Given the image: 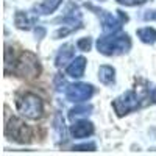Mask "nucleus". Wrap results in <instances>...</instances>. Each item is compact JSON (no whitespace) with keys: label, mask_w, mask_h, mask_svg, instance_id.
<instances>
[{"label":"nucleus","mask_w":156,"mask_h":156,"mask_svg":"<svg viewBox=\"0 0 156 156\" xmlns=\"http://www.w3.org/2000/svg\"><path fill=\"white\" fill-rule=\"evenodd\" d=\"M92 105H76L75 108H72L69 111V119L72 122L78 120V119H84V117H87L90 112H92Z\"/></svg>","instance_id":"obj_14"},{"label":"nucleus","mask_w":156,"mask_h":156,"mask_svg":"<svg viewBox=\"0 0 156 156\" xmlns=\"http://www.w3.org/2000/svg\"><path fill=\"white\" fill-rule=\"evenodd\" d=\"M5 136L17 144H30L33 133L31 128L19 117H11L5 125Z\"/></svg>","instance_id":"obj_5"},{"label":"nucleus","mask_w":156,"mask_h":156,"mask_svg":"<svg viewBox=\"0 0 156 156\" xmlns=\"http://www.w3.org/2000/svg\"><path fill=\"white\" fill-rule=\"evenodd\" d=\"M92 11H95V14L100 17V20H101V30H103V33L105 34H112V33H117L120 28H122V23L125 22L122 17H120V14H119V19H117L115 16H112L111 12H108V11H105V9H100V8H95V6H92V5H87Z\"/></svg>","instance_id":"obj_6"},{"label":"nucleus","mask_w":156,"mask_h":156,"mask_svg":"<svg viewBox=\"0 0 156 156\" xmlns=\"http://www.w3.org/2000/svg\"><path fill=\"white\" fill-rule=\"evenodd\" d=\"M150 2V0H117V3L125 5V6H139V5H144Z\"/></svg>","instance_id":"obj_19"},{"label":"nucleus","mask_w":156,"mask_h":156,"mask_svg":"<svg viewBox=\"0 0 156 156\" xmlns=\"http://www.w3.org/2000/svg\"><path fill=\"white\" fill-rule=\"evenodd\" d=\"M61 3H62V0H44L41 5H36L33 9L36 11V14H39V16H47V14L55 12L59 8Z\"/></svg>","instance_id":"obj_11"},{"label":"nucleus","mask_w":156,"mask_h":156,"mask_svg":"<svg viewBox=\"0 0 156 156\" xmlns=\"http://www.w3.org/2000/svg\"><path fill=\"white\" fill-rule=\"evenodd\" d=\"M14 73L25 80H33L41 73V62L33 51H22L16 61Z\"/></svg>","instance_id":"obj_4"},{"label":"nucleus","mask_w":156,"mask_h":156,"mask_svg":"<svg viewBox=\"0 0 156 156\" xmlns=\"http://www.w3.org/2000/svg\"><path fill=\"white\" fill-rule=\"evenodd\" d=\"M70 134L72 137L75 139H83V137H87L90 134H94V123L89 122L86 119H81L75 122L72 126H70Z\"/></svg>","instance_id":"obj_8"},{"label":"nucleus","mask_w":156,"mask_h":156,"mask_svg":"<svg viewBox=\"0 0 156 156\" xmlns=\"http://www.w3.org/2000/svg\"><path fill=\"white\" fill-rule=\"evenodd\" d=\"M147 105H153L151 87L147 84H139L133 90H126V92H123L112 101V108L119 117H123Z\"/></svg>","instance_id":"obj_1"},{"label":"nucleus","mask_w":156,"mask_h":156,"mask_svg":"<svg viewBox=\"0 0 156 156\" xmlns=\"http://www.w3.org/2000/svg\"><path fill=\"white\" fill-rule=\"evenodd\" d=\"M64 92H66V98L69 101L80 103L89 100L94 95V86L87 83H73V84H67Z\"/></svg>","instance_id":"obj_7"},{"label":"nucleus","mask_w":156,"mask_h":156,"mask_svg":"<svg viewBox=\"0 0 156 156\" xmlns=\"http://www.w3.org/2000/svg\"><path fill=\"white\" fill-rule=\"evenodd\" d=\"M75 56V47L73 44H64L55 56V64L56 67H66Z\"/></svg>","instance_id":"obj_9"},{"label":"nucleus","mask_w":156,"mask_h":156,"mask_svg":"<svg viewBox=\"0 0 156 156\" xmlns=\"http://www.w3.org/2000/svg\"><path fill=\"white\" fill-rule=\"evenodd\" d=\"M86 64L87 61L84 56H76L69 62V66L66 67V73L72 78H81L86 70Z\"/></svg>","instance_id":"obj_10"},{"label":"nucleus","mask_w":156,"mask_h":156,"mask_svg":"<svg viewBox=\"0 0 156 156\" xmlns=\"http://www.w3.org/2000/svg\"><path fill=\"white\" fill-rule=\"evenodd\" d=\"M131 48V39L126 33H112V34H103L97 41V50L105 56H117L128 53Z\"/></svg>","instance_id":"obj_2"},{"label":"nucleus","mask_w":156,"mask_h":156,"mask_svg":"<svg viewBox=\"0 0 156 156\" xmlns=\"http://www.w3.org/2000/svg\"><path fill=\"white\" fill-rule=\"evenodd\" d=\"M142 17H144V20H156V9H147V11H144V16H142Z\"/></svg>","instance_id":"obj_20"},{"label":"nucleus","mask_w":156,"mask_h":156,"mask_svg":"<svg viewBox=\"0 0 156 156\" xmlns=\"http://www.w3.org/2000/svg\"><path fill=\"white\" fill-rule=\"evenodd\" d=\"M16 108L23 117L31 119V120L41 119L42 114H44V103H42V100L39 98L36 94H31V92L22 94L20 97H17Z\"/></svg>","instance_id":"obj_3"},{"label":"nucleus","mask_w":156,"mask_h":156,"mask_svg":"<svg viewBox=\"0 0 156 156\" xmlns=\"http://www.w3.org/2000/svg\"><path fill=\"white\" fill-rule=\"evenodd\" d=\"M76 47L80 48L81 51H89V50H90V47H92V39H90L89 36H87V37H81V39H78Z\"/></svg>","instance_id":"obj_17"},{"label":"nucleus","mask_w":156,"mask_h":156,"mask_svg":"<svg viewBox=\"0 0 156 156\" xmlns=\"http://www.w3.org/2000/svg\"><path fill=\"white\" fill-rule=\"evenodd\" d=\"M14 25L19 30L23 31H28L33 27V19L28 16V12H23V11H16L14 14Z\"/></svg>","instance_id":"obj_12"},{"label":"nucleus","mask_w":156,"mask_h":156,"mask_svg":"<svg viewBox=\"0 0 156 156\" xmlns=\"http://www.w3.org/2000/svg\"><path fill=\"white\" fill-rule=\"evenodd\" d=\"M97 145L94 144V142H87V144H80V145H73L72 150L75 151H95Z\"/></svg>","instance_id":"obj_18"},{"label":"nucleus","mask_w":156,"mask_h":156,"mask_svg":"<svg viewBox=\"0 0 156 156\" xmlns=\"http://www.w3.org/2000/svg\"><path fill=\"white\" fill-rule=\"evenodd\" d=\"M98 80L103 84H114L115 81V69L111 66H100L98 67Z\"/></svg>","instance_id":"obj_13"},{"label":"nucleus","mask_w":156,"mask_h":156,"mask_svg":"<svg viewBox=\"0 0 156 156\" xmlns=\"http://www.w3.org/2000/svg\"><path fill=\"white\" fill-rule=\"evenodd\" d=\"M137 37H139L144 44H154V42H156V30L151 28V27L139 28V30H137Z\"/></svg>","instance_id":"obj_15"},{"label":"nucleus","mask_w":156,"mask_h":156,"mask_svg":"<svg viewBox=\"0 0 156 156\" xmlns=\"http://www.w3.org/2000/svg\"><path fill=\"white\" fill-rule=\"evenodd\" d=\"M55 129L58 131V134L62 139H66V126H64V119H62L59 114L56 115V119H55Z\"/></svg>","instance_id":"obj_16"}]
</instances>
